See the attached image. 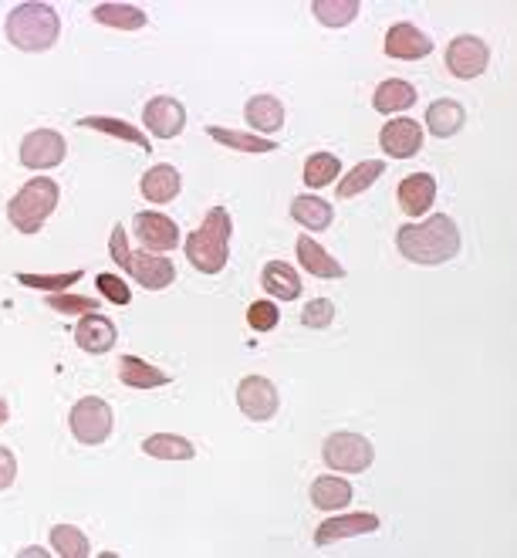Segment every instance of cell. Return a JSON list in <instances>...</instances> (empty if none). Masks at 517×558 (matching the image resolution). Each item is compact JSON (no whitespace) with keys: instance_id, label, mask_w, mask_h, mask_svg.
Instances as JSON below:
<instances>
[{"instance_id":"obj_1","label":"cell","mask_w":517,"mask_h":558,"mask_svg":"<svg viewBox=\"0 0 517 558\" xmlns=\"http://www.w3.org/2000/svg\"><path fill=\"white\" fill-rule=\"evenodd\" d=\"M396 247L413 264H447L460 254V227L447 214H433L423 224L399 227Z\"/></svg>"},{"instance_id":"obj_2","label":"cell","mask_w":517,"mask_h":558,"mask_svg":"<svg viewBox=\"0 0 517 558\" xmlns=\"http://www.w3.org/2000/svg\"><path fill=\"white\" fill-rule=\"evenodd\" d=\"M61 34V17L51 4L31 0V4H17L7 14V38L21 51H48L55 48Z\"/></svg>"},{"instance_id":"obj_3","label":"cell","mask_w":517,"mask_h":558,"mask_svg":"<svg viewBox=\"0 0 517 558\" xmlns=\"http://www.w3.org/2000/svg\"><path fill=\"white\" fill-rule=\"evenodd\" d=\"M230 214L224 207H213L207 220H203L200 227L190 234V241H186V258L196 271L203 274H217L227 268V258H230Z\"/></svg>"},{"instance_id":"obj_4","label":"cell","mask_w":517,"mask_h":558,"mask_svg":"<svg viewBox=\"0 0 517 558\" xmlns=\"http://www.w3.org/2000/svg\"><path fill=\"white\" fill-rule=\"evenodd\" d=\"M112 261L119 264L129 278H136L142 288L149 291H163L176 281V268L169 258H159V254H132L129 251V237L126 227H115L112 230V241H109Z\"/></svg>"},{"instance_id":"obj_5","label":"cell","mask_w":517,"mask_h":558,"mask_svg":"<svg viewBox=\"0 0 517 558\" xmlns=\"http://www.w3.org/2000/svg\"><path fill=\"white\" fill-rule=\"evenodd\" d=\"M55 207H58V183L48 180V176H38V180L24 183L21 190L14 193L11 207H7V217H11V224L21 230V234H38L41 224L51 217Z\"/></svg>"},{"instance_id":"obj_6","label":"cell","mask_w":517,"mask_h":558,"mask_svg":"<svg viewBox=\"0 0 517 558\" xmlns=\"http://www.w3.org/2000/svg\"><path fill=\"white\" fill-rule=\"evenodd\" d=\"M322 454L332 471H345V474L369 471L372 460H376V450H372L369 440H365L362 433H349V430L332 433V437L325 440Z\"/></svg>"},{"instance_id":"obj_7","label":"cell","mask_w":517,"mask_h":558,"mask_svg":"<svg viewBox=\"0 0 517 558\" xmlns=\"http://www.w3.org/2000/svg\"><path fill=\"white\" fill-rule=\"evenodd\" d=\"M68 427L75 433L78 444H105L112 433V410L105 400H98V396H85V400H78L71 406V416H68Z\"/></svg>"},{"instance_id":"obj_8","label":"cell","mask_w":517,"mask_h":558,"mask_svg":"<svg viewBox=\"0 0 517 558\" xmlns=\"http://www.w3.org/2000/svg\"><path fill=\"white\" fill-rule=\"evenodd\" d=\"M278 386L271 383V379H264V376H247V379H240V386H237V406H240V413L247 416V420H257V423H264V420H271L274 413H278Z\"/></svg>"},{"instance_id":"obj_9","label":"cell","mask_w":517,"mask_h":558,"mask_svg":"<svg viewBox=\"0 0 517 558\" xmlns=\"http://www.w3.org/2000/svg\"><path fill=\"white\" fill-rule=\"evenodd\" d=\"M490 51L487 44L474 38V34H463V38H453L447 48V68L453 78H477L487 72Z\"/></svg>"},{"instance_id":"obj_10","label":"cell","mask_w":517,"mask_h":558,"mask_svg":"<svg viewBox=\"0 0 517 558\" xmlns=\"http://www.w3.org/2000/svg\"><path fill=\"white\" fill-rule=\"evenodd\" d=\"M61 159H65V139H61L58 132L38 129V132H28V136H24L21 163L28 166V170H51V166H58Z\"/></svg>"},{"instance_id":"obj_11","label":"cell","mask_w":517,"mask_h":558,"mask_svg":"<svg viewBox=\"0 0 517 558\" xmlns=\"http://www.w3.org/2000/svg\"><path fill=\"white\" fill-rule=\"evenodd\" d=\"M142 122H146V129L156 139H176L186 129V109L176 99H169V95H159V99L146 105Z\"/></svg>"},{"instance_id":"obj_12","label":"cell","mask_w":517,"mask_h":558,"mask_svg":"<svg viewBox=\"0 0 517 558\" xmlns=\"http://www.w3.org/2000/svg\"><path fill=\"white\" fill-rule=\"evenodd\" d=\"M136 237L149 251L166 254L180 244V227H176V220L156 214V210H142V214H136Z\"/></svg>"},{"instance_id":"obj_13","label":"cell","mask_w":517,"mask_h":558,"mask_svg":"<svg viewBox=\"0 0 517 558\" xmlns=\"http://www.w3.org/2000/svg\"><path fill=\"white\" fill-rule=\"evenodd\" d=\"M433 51V38H426V34L416 28V24H392L386 31V55L396 58V61H416V58H426Z\"/></svg>"},{"instance_id":"obj_14","label":"cell","mask_w":517,"mask_h":558,"mask_svg":"<svg viewBox=\"0 0 517 558\" xmlns=\"http://www.w3.org/2000/svg\"><path fill=\"white\" fill-rule=\"evenodd\" d=\"M379 143H382V149H386V156H392V159H409V156L420 153L423 129L416 126L413 119H392L389 126L382 129Z\"/></svg>"},{"instance_id":"obj_15","label":"cell","mask_w":517,"mask_h":558,"mask_svg":"<svg viewBox=\"0 0 517 558\" xmlns=\"http://www.w3.org/2000/svg\"><path fill=\"white\" fill-rule=\"evenodd\" d=\"M372 531H379V518L369 515V511L342 515V518L325 521V525L315 531V545H335V542H345V538H355V535H372Z\"/></svg>"},{"instance_id":"obj_16","label":"cell","mask_w":517,"mask_h":558,"mask_svg":"<svg viewBox=\"0 0 517 558\" xmlns=\"http://www.w3.org/2000/svg\"><path fill=\"white\" fill-rule=\"evenodd\" d=\"M433 200H436V180L430 173H413L399 183V207L409 217H423L433 207Z\"/></svg>"},{"instance_id":"obj_17","label":"cell","mask_w":517,"mask_h":558,"mask_svg":"<svg viewBox=\"0 0 517 558\" xmlns=\"http://www.w3.org/2000/svg\"><path fill=\"white\" fill-rule=\"evenodd\" d=\"M75 342L82 345L85 352H92V356H102V352H109L115 345V325L109 318L102 315H82V325H78L75 332Z\"/></svg>"},{"instance_id":"obj_18","label":"cell","mask_w":517,"mask_h":558,"mask_svg":"<svg viewBox=\"0 0 517 558\" xmlns=\"http://www.w3.org/2000/svg\"><path fill=\"white\" fill-rule=\"evenodd\" d=\"M261 288L271 298H278V301H294V298L301 295V278H298V271H294L291 264L271 261L261 271Z\"/></svg>"},{"instance_id":"obj_19","label":"cell","mask_w":517,"mask_h":558,"mask_svg":"<svg viewBox=\"0 0 517 558\" xmlns=\"http://www.w3.org/2000/svg\"><path fill=\"white\" fill-rule=\"evenodd\" d=\"M298 261L305 264V271L315 274V278H345L342 264H338L318 241H311V237H298Z\"/></svg>"},{"instance_id":"obj_20","label":"cell","mask_w":517,"mask_h":558,"mask_svg":"<svg viewBox=\"0 0 517 558\" xmlns=\"http://www.w3.org/2000/svg\"><path fill=\"white\" fill-rule=\"evenodd\" d=\"M176 193H180V173H176V166L159 163L142 176V197L146 200L169 203V200H176Z\"/></svg>"},{"instance_id":"obj_21","label":"cell","mask_w":517,"mask_h":558,"mask_svg":"<svg viewBox=\"0 0 517 558\" xmlns=\"http://www.w3.org/2000/svg\"><path fill=\"white\" fill-rule=\"evenodd\" d=\"M463 119H467V112H463V105L453 102V99L433 102L430 112H426V126H430V132H433L436 139L457 136V132L463 129Z\"/></svg>"},{"instance_id":"obj_22","label":"cell","mask_w":517,"mask_h":558,"mask_svg":"<svg viewBox=\"0 0 517 558\" xmlns=\"http://www.w3.org/2000/svg\"><path fill=\"white\" fill-rule=\"evenodd\" d=\"M119 379L129 389H156V386H166L169 383V376H166L163 369H156L153 362L136 359V356H122V362H119Z\"/></svg>"},{"instance_id":"obj_23","label":"cell","mask_w":517,"mask_h":558,"mask_svg":"<svg viewBox=\"0 0 517 558\" xmlns=\"http://www.w3.org/2000/svg\"><path fill=\"white\" fill-rule=\"evenodd\" d=\"M352 501V484L342 481V477H318L311 484V504L318 511H338Z\"/></svg>"},{"instance_id":"obj_24","label":"cell","mask_w":517,"mask_h":558,"mask_svg":"<svg viewBox=\"0 0 517 558\" xmlns=\"http://www.w3.org/2000/svg\"><path fill=\"white\" fill-rule=\"evenodd\" d=\"M413 102H416V88L409 82H403V78H389V82H382L376 88V99H372L376 112H382V115L406 112Z\"/></svg>"},{"instance_id":"obj_25","label":"cell","mask_w":517,"mask_h":558,"mask_svg":"<svg viewBox=\"0 0 517 558\" xmlns=\"http://www.w3.org/2000/svg\"><path fill=\"white\" fill-rule=\"evenodd\" d=\"M92 14L98 24L115 28V31H139L142 24H146V11L136 4H98Z\"/></svg>"},{"instance_id":"obj_26","label":"cell","mask_w":517,"mask_h":558,"mask_svg":"<svg viewBox=\"0 0 517 558\" xmlns=\"http://www.w3.org/2000/svg\"><path fill=\"white\" fill-rule=\"evenodd\" d=\"M382 173H386V163H379V159H365V163L352 166V173H345L342 180H338V200L359 197V193L369 190Z\"/></svg>"},{"instance_id":"obj_27","label":"cell","mask_w":517,"mask_h":558,"mask_svg":"<svg viewBox=\"0 0 517 558\" xmlns=\"http://www.w3.org/2000/svg\"><path fill=\"white\" fill-rule=\"evenodd\" d=\"M291 217L308 230H325L335 220V210L322 197H298L291 203Z\"/></svg>"},{"instance_id":"obj_28","label":"cell","mask_w":517,"mask_h":558,"mask_svg":"<svg viewBox=\"0 0 517 558\" xmlns=\"http://www.w3.org/2000/svg\"><path fill=\"white\" fill-rule=\"evenodd\" d=\"M247 122L257 132H278L284 126V105L278 99H271V95H254L247 102Z\"/></svg>"},{"instance_id":"obj_29","label":"cell","mask_w":517,"mask_h":558,"mask_svg":"<svg viewBox=\"0 0 517 558\" xmlns=\"http://www.w3.org/2000/svg\"><path fill=\"white\" fill-rule=\"evenodd\" d=\"M142 450L156 460H193V444L186 437H176V433H153V437L142 440Z\"/></svg>"},{"instance_id":"obj_30","label":"cell","mask_w":517,"mask_h":558,"mask_svg":"<svg viewBox=\"0 0 517 558\" xmlns=\"http://www.w3.org/2000/svg\"><path fill=\"white\" fill-rule=\"evenodd\" d=\"M78 126L105 132V136H115V139H126V143L139 146V149H153L149 146V139L142 136L136 126H129V122H122V119H109V115H88V119H78Z\"/></svg>"},{"instance_id":"obj_31","label":"cell","mask_w":517,"mask_h":558,"mask_svg":"<svg viewBox=\"0 0 517 558\" xmlns=\"http://www.w3.org/2000/svg\"><path fill=\"white\" fill-rule=\"evenodd\" d=\"M311 11H315V17L325 28H345V24H352L359 17L362 4L359 0H315Z\"/></svg>"},{"instance_id":"obj_32","label":"cell","mask_w":517,"mask_h":558,"mask_svg":"<svg viewBox=\"0 0 517 558\" xmlns=\"http://www.w3.org/2000/svg\"><path fill=\"white\" fill-rule=\"evenodd\" d=\"M207 136L217 139L220 146L237 149V153H274V149H278V146L271 143V139H264V136H247V132H237V129H217V126H210Z\"/></svg>"},{"instance_id":"obj_33","label":"cell","mask_w":517,"mask_h":558,"mask_svg":"<svg viewBox=\"0 0 517 558\" xmlns=\"http://www.w3.org/2000/svg\"><path fill=\"white\" fill-rule=\"evenodd\" d=\"M338 173H342V163H338V156H332V153H315L305 163V183L311 186V190L335 183Z\"/></svg>"},{"instance_id":"obj_34","label":"cell","mask_w":517,"mask_h":558,"mask_svg":"<svg viewBox=\"0 0 517 558\" xmlns=\"http://www.w3.org/2000/svg\"><path fill=\"white\" fill-rule=\"evenodd\" d=\"M24 288H38L48 291V295H58V291L71 288L75 281H82V271H65V274H28V271H17L14 274Z\"/></svg>"},{"instance_id":"obj_35","label":"cell","mask_w":517,"mask_h":558,"mask_svg":"<svg viewBox=\"0 0 517 558\" xmlns=\"http://www.w3.org/2000/svg\"><path fill=\"white\" fill-rule=\"evenodd\" d=\"M51 545L61 558H85L88 555V538L75 525H55L51 531Z\"/></svg>"},{"instance_id":"obj_36","label":"cell","mask_w":517,"mask_h":558,"mask_svg":"<svg viewBox=\"0 0 517 558\" xmlns=\"http://www.w3.org/2000/svg\"><path fill=\"white\" fill-rule=\"evenodd\" d=\"M278 305L274 301H254L251 308H247V325H251L254 332H271L274 325H278Z\"/></svg>"},{"instance_id":"obj_37","label":"cell","mask_w":517,"mask_h":558,"mask_svg":"<svg viewBox=\"0 0 517 558\" xmlns=\"http://www.w3.org/2000/svg\"><path fill=\"white\" fill-rule=\"evenodd\" d=\"M95 285H98V291H102L105 298L112 301V305H129L132 301V291H129V281H122L119 274H98L95 278Z\"/></svg>"},{"instance_id":"obj_38","label":"cell","mask_w":517,"mask_h":558,"mask_svg":"<svg viewBox=\"0 0 517 558\" xmlns=\"http://www.w3.org/2000/svg\"><path fill=\"white\" fill-rule=\"evenodd\" d=\"M332 318H335L332 301L315 298V301H308V308L301 312V325H305V329H325V325H332Z\"/></svg>"},{"instance_id":"obj_39","label":"cell","mask_w":517,"mask_h":558,"mask_svg":"<svg viewBox=\"0 0 517 558\" xmlns=\"http://www.w3.org/2000/svg\"><path fill=\"white\" fill-rule=\"evenodd\" d=\"M48 308H55L61 315H92L98 308V301L92 298H75V295H48Z\"/></svg>"},{"instance_id":"obj_40","label":"cell","mask_w":517,"mask_h":558,"mask_svg":"<svg viewBox=\"0 0 517 558\" xmlns=\"http://www.w3.org/2000/svg\"><path fill=\"white\" fill-rule=\"evenodd\" d=\"M14 477H17V460H14L11 450L0 447V491H4V487H11Z\"/></svg>"},{"instance_id":"obj_41","label":"cell","mask_w":517,"mask_h":558,"mask_svg":"<svg viewBox=\"0 0 517 558\" xmlns=\"http://www.w3.org/2000/svg\"><path fill=\"white\" fill-rule=\"evenodd\" d=\"M4 423H7V403L0 400V427H4Z\"/></svg>"}]
</instances>
